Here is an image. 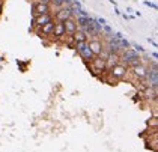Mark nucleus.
<instances>
[{
	"instance_id": "nucleus-18",
	"label": "nucleus",
	"mask_w": 158,
	"mask_h": 152,
	"mask_svg": "<svg viewBox=\"0 0 158 152\" xmlns=\"http://www.w3.org/2000/svg\"><path fill=\"white\" fill-rule=\"evenodd\" d=\"M35 2H39V3H53V0H35Z\"/></svg>"
},
{
	"instance_id": "nucleus-19",
	"label": "nucleus",
	"mask_w": 158,
	"mask_h": 152,
	"mask_svg": "<svg viewBox=\"0 0 158 152\" xmlns=\"http://www.w3.org/2000/svg\"><path fill=\"white\" fill-rule=\"evenodd\" d=\"M148 41H149V42H151V44H152V45H154V47H155V48H158V44H157V42H155V41H154V39H151V38H149Z\"/></svg>"
},
{
	"instance_id": "nucleus-5",
	"label": "nucleus",
	"mask_w": 158,
	"mask_h": 152,
	"mask_svg": "<svg viewBox=\"0 0 158 152\" xmlns=\"http://www.w3.org/2000/svg\"><path fill=\"white\" fill-rule=\"evenodd\" d=\"M54 18H56V21H62V23L68 21L69 18H73V8H60V9H57L56 14H54Z\"/></svg>"
},
{
	"instance_id": "nucleus-2",
	"label": "nucleus",
	"mask_w": 158,
	"mask_h": 152,
	"mask_svg": "<svg viewBox=\"0 0 158 152\" xmlns=\"http://www.w3.org/2000/svg\"><path fill=\"white\" fill-rule=\"evenodd\" d=\"M127 72H128L127 65H125V63H118L116 66H113V68L110 70L109 74L114 82H119V80H122V78H125Z\"/></svg>"
},
{
	"instance_id": "nucleus-8",
	"label": "nucleus",
	"mask_w": 158,
	"mask_h": 152,
	"mask_svg": "<svg viewBox=\"0 0 158 152\" xmlns=\"http://www.w3.org/2000/svg\"><path fill=\"white\" fill-rule=\"evenodd\" d=\"M133 74L137 77V78L143 80V78H148V75H149V70L146 68L143 63H140V65H137V66H134L133 68Z\"/></svg>"
},
{
	"instance_id": "nucleus-22",
	"label": "nucleus",
	"mask_w": 158,
	"mask_h": 152,
	"mask_svg": "<svg viewBox=\"0 0 158 152\" xmlns=\"http://www.w3.org/2000/svg\"><path fill=\"white\" fill-rule=\"evenodd\" d=\"M2 8H3V0H0V14H2Z\"/></svg>"
},
{
	"instance_id": "nucleus-13",
	"label": "nucleus",
	"mask_w": 158,
	"mask_h": 152,
	"mask_svg": "<svg viewBox=\"0 0 158 152\" xmlns=\"http://www.w3.org/2000/svg\"><path fill=\"white\" fill-rule=\"evenodd\" d=\"M73 38H74V42L78 44V42H87V38H89V36L86 35L85 30H80V29H78V30L74 33Z\"/></svg>"
},
{
	"instance_id": "nucleus-16",
	"label": "nucleus",
	"mask_w": 158,
	"mask_h": 152,
	"mask_svg": "<svg viewBox=\"0 0 158 152\" xmlns=\"http://www.w3.org/2000/svg\"><path fill=\"white\" fill-rule=\"evenodd\" d=\"M133 47H134V50H135L137 53H143V51H145V48L142 47V45H139V44H135V42L133 44Z\"/></svg>"
},
{
	"instance_id": "nucleus-11",
	"label": "nucleus",
	"mask_w": 158,
	"mask_h": 152,
	"mask_svg": "<svg viewBox=\"0 0 158 152\" xmlns=\"http://www.w3.org/2000/svg\"><path fill=\"white\" fill-rule=\"evenodd\" d=\"M119 60H121V54H119V53H110L109 59L106 60V63H107V71H110L113 66H116L118 63H121Z\"/></svg>"
},
{
	"instance_id": "nucleus-3",
	"label": "nucleus",
	"mask_w": 158,
	"mask_h": 152,
	"mask_svg": "<svg viewBox=\"0 0 158 152\" xmlns=\"http://www.w3.org/2000/svg\"><path fill=\"white\" fill-rule=\"evenodd\" d=\"M32 14H33V18H35V17H39V15L51 14V5H48V3L33 2V3H32Z\"/></svg>"
},
{
	"instance_id": "nucleus-12",
	"label": "nucleus",
	"mask_w": 158,
	"mask_h": 152,
	"mask_svg": "<svg viewBox=\"0 0 158 152\" xmlns=\"http://www.w3.org/2000/svg\"><path fill=\"white\" fill-rule=\"evenodd\" d=\"M66 35V30H65V23H62V21H56V27H54V39H60L63 36Z\"/></svg>"
},
{
	"instance_id": "nucleus-4",
	"label": "nucleus",
	"mask_w": 158,
	"mask_h": 152,
	"mask_svg": "<svg viewBox=\"0 0 158 152\" xmlns=\"http://www.w3.org/2000/svg\"><path fill=\"white\" fill-rule=\"evenodd\" d=\"M89 66H90V70L94 71V74H101V72H106V71H107L106 60L101 59L99 56H97V57L94 59V60L89 63Z\"/></svg>"
},
{
	"instance_id": "nucleus-23",
	"label": "nucleus",
	"mask_w": 158,
	"mask_h": 152,
	"mask_svg": "<svg viewBox=\"0 0 158 152\" xmlns=\"http://www.w3.org/2000/svg\"><path fill=\"white\" fill-rule=\"evenodd\" d=\"M154 129H155V133H157V134H158V127H157V128H154Z\"/></svg>"
},
{
	"instance_id": "nucleus-21",
	"label": "nucleus",
	"mask_w": 158,
	"mask_h": 152,
	"mask_svg": "<svg viewBox=\"0 0 158 152\" xmlns=\"http://www.w3.org/2000/svg\"><path fill=\"white\" fill-rule=\"evenodd\" d=\"M114 14H116V15H121L122 12L119 11V9H118V8H114Z\"/></svg>"
},
{
	"instance_id": "nucleus-14",
	"label": "nucleus",
	"mask_w": 158,
	"mask_h": 152,
	"mask_svg": "<svg viewBox=\"0 0 158 152\" xmlns=\"http://www.w3.org/2000/svg\"><path fill=\"white\" fill-rule=\"evenodd\" d=\"M119 45H121V50H122V53L125 51V50H128V48L131 47V44L125 39V38H122V39H119Z\"/></svg>"
},
{
	"instance_id": "nucleus-7",
	"label": "nucleus",
	"mask_w": 158,
	"mask_h": 152,
	"mask_svg": "<svg viewBox=\"0 0 158 152\" xmlns=\"http://www.w3.org/2000/svg\"><path fill=\"white\" fill-rule=\"evenodd\" d=\"M89 48L92 50V53L95 54V56H99L101 53H102V50H104V45H102V42L97 39V38H92V39H89Z\"/></svg>"
},
{
	"instance_id": "nucleus-9",
	"label": "nucleus",
	"mask_w": 158,
	"mask_h": 152,
	"mask_svg": "<svg viewBox=\"0 0 158 152\" xmlns=\"http://www.w3.org/2000/svg\"><path fill=\"white\" fill-rule=\"evenodd\" d=\"M65 30H66V35L74 36V33L78 30V24H77V20L69 18L68 21H65Z\"/></svg>"
},
{
	"instance_id": "nucleus-20",
	"label": "nucleus",
	"mask_w": 158,
	"mask_h": 152,
	"mask_svg": "<svg viewBox=\"0 0 158 152\" xmlns=\"http://www.w3.org/2000/svg\"><path fill=\"white\" fill-rule=\"evenodd\" d=\"M152 57L157 59V60H158V53H157V51H154V53H152Z\"/></svg>"
},
{
	"instance_id": "nucleus-10",
	"label": "nucleus",
	"mask_w": 158,
	"mask_h": 152,
	"mask_svg": "<svg viewBox=\"0 0 158 152\" xmlns=\"http://www.w3.org/2000/svg\"><path fill=\"white\" fill-rule=\"evenodd\" d=\"M54 27H56V20L51 21V23H48V24H45V26L41 27V29H38V33H41V35H44V36H53V33H54Z\"/></svg>"
},
{
	"instance_id": "nucleus-17",
	"label": "nucleus",
	"mask_w": 158,
	"mask_h": 152,
	"mask_svg": "<svg viewBox=\"0 0 158 152\" xmlns=\"http://www.w3.org/2000/svg\"><path fill=\"white\" fill-rule=\"evenodd\" d=\"M97 21L99 24H101V26H106V24H107V21H106V18H102V17H98L97 18Z\"/></svg>"
},
{
	"instance_id": "nucleus-1",
	"label": "nucleus",
	"mask_w": 158,
	"mask_h": 152,
	"mask_svg": "<svg viewBox=\"0 0 158 152\" xmlns=\"http://www.w3.org/2000/svg\"><path fill=\"white\" fill-rule=\"evenodd\" d=\"M75 50H77V53L83 57V60L89 62V63L97 57V56L92 53V50L89 48V44H87V42H78V44H75Z\"/></svg>"
},
{
	"instance_id": "nucleus-15",
	"label": "nucleus",
	"mask_w": 158,
	"mask_h": 152,
	"mask_svg": "<svg viewBox=\"0 0 158 152\" xmlns=\"http://www.w3.org/2000/svg\"><path fill=\"white\" fill-rule=\"evenodd\" d=\"M146 6H149V8H152V9H158V5H155V3H152V2H149V0H145L143 2Z\"/></svg>"
},
{
	"instance_id": "nucleus-6",
	"label": "nucleus",
	"mask_w": 158,
	"mask_h": 152,
	"mask_svg": "<svg viewBox=\"0 0 158 152\" xmlns=\"http://www.w3.org/2000/svg\"><path fill=\"white\" fill-rule=\"evenodd\" d=\"M51 21H54L53 15H51V14H47V15H39V17H35V18L32 20V24H33V27L41 29V27H44L45 24L51 23Z\"/></svg>"
}]
</instances>
